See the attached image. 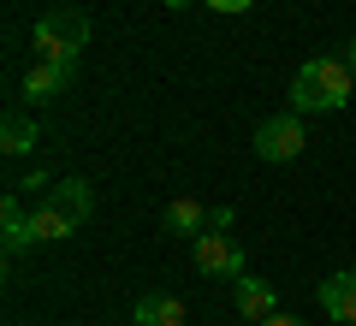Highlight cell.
<instances>
[{"label": "cell", "mask_w": 356, "mask_h": 326, "mask_svg": "<svg viewBox=\"0 0 356 326\" xmlns=\"http://www.w3.org/2000/svg\"><path fill=\"white\" fill-rule=\"evenodd\" d=\"M232 302H238V314L250 326H261V320H273V314H280V297H273V285H267V279H232Z\"/></svg>", "instance_id": "cell-5"}, {"label": "cell", "mask_w": 356, "mask_h": 326, "mask_svg": "<svg viewBox=\"0 0 356 326\" xmlns=\"http://www.w3.org/2000/svg\"><path fill=\"white\" fill-rule=\"evenodd\" d=\"M321 314L339 320V326H356V273L350 267L332 273V279H321Z\"/></svg>", "instance_id": "cell-6"}, {"label": "cell", "mask_w": 356, "mask_h": 326, "mask_svg": "<svg viewBox=\"0 0 356 326\" xmlns=\"http://www.w3.org/2000/svg\"><path fill=\"white\" fill-rule=\"evenodd\" d=\"M261 326H303L297 314H273V320H261Z\"/></svg>", "instance_id": "cell-16"}, {"label": "cell", "mask_w": 356, "mask_h": 326, "mask_svg": "<svg viewBox=\"0 0 356 326\" xmlns=\"http://www.w3.org/2000/svg\"><path fill=\"white\" fill-rule=\"evenodd\" d=\"M36 60H48V65H77L83 60V48H89V18L83 13H72V6H60V13H48V18H36Z\"/></svg>", "instance_id": "cell-2"}, {"label": "cell", "mask_w": 356, "mask_h": 326, "mask_svg": "<svg viewBox=\"0 0 356 326\" xmlns=\"http://www.w3.org/2000/svg\"><path fill=\"white\" fill-rule=\"evenodd\" d=\"M202 6H208V13H220V18H238V13H250V6H255V0H202Z\"/></svg>", "instance_id": "cell-15"}, {"label": "cell", "mask_w": 356, "mask_h": 326, "mask_svg": "<svg viewBox=\"0 0 356 326\" xmlns=\"http://www.w3.org/2000/svg\"><path fill=\"white\" fill-rule=\"evenodd\" d=\"M303 149H309V131H303V119H297V113H273V119L255 125V154H261L267 166L297 161Z\"/></svg>", "instance_id": "cell-3"}, {"label": "cell", "mask_w": 356, "mask_h": 326, "mask_svg": "<svg viewBox=\"0 0 356 326\" xmlns=\"http://www.w3.org/2000/svg\"><path fill=\"white\" fill-rule=\"evenodd\" d=\"M42 142V125L30 113H6V125H0V149L6 154H30Z\"/></svg>", "instance_id": "cell-12"}, {"label": "cell", "mask_w": 356, "mask_h": 326, "mask_svg": "<svg viewBox=\"0 0 356 326\" xmlns=\"http://www.w3.org/2000/svg\"><path fill=\"white\" fill-rule=\"evenodd\" d=\"M191 255H196V273L202 279H243V250H238L232 231H202Z\"/></svg>", "instance_id": "cell-4"}, {"label": "cell", "mask_w": 356, "mask_h": 326, "mask_svg": "<svg viewBox=\"0 0 356 326\" xmlns=\"http://www.w3.org/2000/svg\"><path fill=\"white\" fill-rule=\"evenodd\" d=\"M166 6H172V13H184V6H196V0H166Z\"/></svg>", "instance_id": "cell-18"}, {"label": "cell", "mask_w": 356, "mask_h": 326, "mask_svg": "<svg viewBox=\"0 0 356 326\" xmlns=\"http://www.w3.org/2000/svg\"><path fill=\"white\" fill-rule=\"evenodd\" d=\"M131 326H184V302L172 291H143L131 309Z\"/></svg>", "instance_id": "cell-8"}, {"label": "cell", "mask_w": 356, "mask_h": 326, "mask_svg": "<svg viewBox=\"0 0 356 326\" xmlns=\"http://www.w3.org/2000/svg\"><path fill=\"white\" fill-rule=\"evenodd\" d=\"M208 220H214V213H208L196 196H178V202H166V208H161V226L172 231V238H202Z\"/></svg>", "instance_id": "cell-9"}, {"label": "cell", "mask_w": 356, "mask_h": 326, "mask_svg": "<svg viewBox=\"0 0 356 326\" xmlns=\"http://www.w3.org/2000/svg\"><path fill=\"white\" fill-rule=\"evenodd\" d=\"M30 231H36V243H60V238H72L77 226L65 220L60 208H54L48 196H42V202H36V213H30Z\"/></svg>", "instance_id": "cell-13"}, {"label": "cell", "mask_w": 356, "mask_h": 326, "mask_svg": "<svg viewBox=\"0 0 356 326\" xmlns=\"http://www.w3.org/2000/svg\"><path fill=\"white\" fill-rule=\"evenodd\" d=\"M344 65H350V72H356V36H350V54H344Z\"/></svg>", "instance_id": "cell-17"}, {"label": "cell", "mask_w": 356, "mask_h": 326, "mask_svg": "<svg viewBox=\"0 0 356 326\" xmlns=\"http://www.w3.org/2000/svg\"><path fill=\"white\" fill-rule=\"evenodd\" d=\"M0 226H6V255H18V250H30V243H36L30 213H24V196H18V190H6V202H0Z\"/></svg>", "instance_id": "cell-11"}, {"label": "cell", "mask_w": 356, "mask_h": 326, "mask_svg": "<svg viewBox=\"0 0 356 326\" xmlns=\"http://www.w3.org/2000/svg\"><path fill=\"white\" fill-rule=\"evenodd\" d=\"M48 202H54V208L65 213V220H72L77 231H83V220H89V213H95V190H89L83 178H60V184L48 190Z\"/></svg>", "instance_id": "cell-10"}, {"label": "cell", "mask_w": 356, "mask_h": 326, "mask_svg": "<svg viewBox=\"0 0 356 326\" xmlns=\"http://www.w3.org/2000/svg\"><path fill=\"white\" fill-rule=\"evenodd\" d=\"M356 95V72L344 60H303L291 77V107L297 113H339V107H350Z\"/></svg>", "instance_id": "cell-1"}, {"label": "cell", "mask_w": 356, "mask_h": 326, "mask_svg": "<svg viewBox=\"0 0 356 326\" xmlns=\"http://www.w3.org/2000/svg\"><path fill=\"white\" fill-rule=\"evenodd\" d=\"M13 190L18 196H42V190H54V178L48 172H24V178H13Z\"/></svg>", "instance_id": "cell-14"}, {"label": "cell", "mask_w": 356, "mask_h": 326, "mask_svg": "<svg viewBox=\"0 0 356 326\" xmlns=\"http://www.w3.org/2000/svg\"><path fill=\"white\" fill-rule=\"evenodd\" d=\"M72 77H77V65H48V60H36L24 72V101H54V95H65V89H72Z\"/></svg>", "instance_id": "cell-7"}]
</instances>
